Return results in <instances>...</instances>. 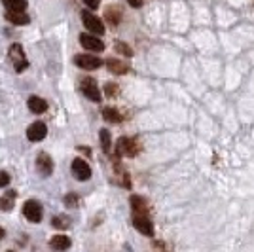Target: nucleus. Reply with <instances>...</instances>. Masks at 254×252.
<instances>
[{"label": "nucleus", "instance_id": "obj_9", "mask_svg": "<svg viewBox=\"0 0 254 252\" xmlns=\"http://www.w3.org/2000/svg\"><path fill=\"white\" fill-rule=\"evenodd\" d=\"M80 44L89 52H103L105 50L103 40H99L95 34H80Z\"/></svg>", "mask_w": 254, "mask_h": 252}, {"label": "nucleus", "instance_id": "obj_11", "mask_svg": "<svg viewBox=\"0 0 254 252\" xmlns=\"http://www.w3.org/2000/svg\"><path fill=\"white\" fill-rule=\"evenodd\" d=\"M36 169H38V173L42 175V177H50L53 171V161L52 158L42 152V154H38V158H36Z\"/></svg>", "mask_w": 254, "mask_h": 252}, {"label": "nucleus", "instance_id": "obj_2", "mask_svg": "<svg viewBox=\"0 0 254 252\" xmlns=\"http://www.w3.org/2000/svg\"><path fill=\"white\" fill-rule=\"evenodd\" d=\"M10 59H11V63H13L15 72H23V70L29 66V63H27V57H25V52H23V48H21V44H11Z\"/></svg>", "mask_w": 254, "mask_h": 252}, {"label": "nucleus", "instance_id": "obj_6", "mask_svg": "<svg viewBox=\"0 0 254 252\" xmlns=\"http://www.w3.org/2000/svg\"><path fill=\"white\" fill-rule=\"evenodd\" d=\"M46 135H48V127H46V124H42V122H34V124L29 126V129H27V138L32 140V142H40V140L46 138Z\"/></svg>", "mask_w": 254, "mask_h": 252}, {"label": "nucleus", "instance_id": "obj_22", "mask_svg": "<svg viewBox=\"0 0 254 252\" xmlns=\"http://www.w3.org/2000/svg\"><path fill=\"white\" fill-rule=\"evenodd\" d=\"M68 224H70V220H68L66 216H55V218H53V226H55V228H59V230L68 228Z\"/></svg>", "mask_w": 254, "mask_h": 252}, {"label": "nucleus", "instance_id": "obj_3", "mask_svg": "<svg viewBox=\"0 0 254 252\" xmlns=\"http://www.w3.org/2000/svg\"><path fill=\"white\" fill-rule=\"evenodd\" d=\"M23 214H25V218L29 222H40L44 214L42 205L34 199L25 201V205H23Z\"/></svg>", "mask_w": 254, "mask_h": 252}, {"label": "nucleus", "instance_id": "obj_5", "mask_svg": "<svg viewBox=\"0 0 254 252\" xmlns=\"http://www.w3.org/2000/svg\"><path fill=\"white\" fill-rule=\"evenodd\" d=\"M82 21H84L85 29L89 32H93V34H103V32H105L103 21H101L97 15L89 13V11H82Z\"/></svg>", "mask_w": 254, "mask_h": 252}, {"label": "nucleus", "instance_id": "obj_1", "mask_svg": "<svg viewBox=\"0 0 254 252\" xmlns=\"http://www.w3.org/2000/svg\"><path fill=\"white\" fill-rule=\"evenodd\" d=\"M116 150L120 156H126V158H135L140 150V144H138L137 138H129V137H122L118 140Z\"/></svg>", "mask_w": 254, "mask_h": 252}, {"label": "nucleus", "instance_id": "obj_14", "mask_svg": "<svg viewBox=\"0 0 254 252\" xmlns=\"http://www.w3.org/2000/svg\"><path fill=\"white\" fill-rule=\"evenodd\" d=\"M106 66L112 74H126L129 72V64L124 63L122 59H108L106 61Z\"/></svg>", "mask_w": 254, "mask_h": 252}, {"label": "nucleus", "instance_id": "obj_30", "mask_svg": "<svg viewBox=\"0 0 254 252\" xmlns=\"http://www.w3.org/2000/svg\"><path fill=\"white\" fill-rule=\"evenodd\" d=\"M10 252H11V251H10Z\"/></svg>", "mask_w": 254, "mask_h": 252}, {"label": "nucleus", "instance_id": "obj_18", "mask_svg": "<svg viewBox=\"0 0 254 252\" xmlns=\"http://www.w3.org/2000/svg\"><path fill=\"white\" fill-rule=\"evenodd\" d=\"M105 17L108 23H112V25H118L120 23V19H122V11H120V8H106L105 11Z\"/></svg>", "mask_w": 254, "mask_h": 252}, {"label": "nucleus", "instance_id": "obj_10", "mask_svg": "<svg viewBox=\"0 0 254 252\" xmlns=\"http://www.w3.org/2000/svg\"><path fill=\"white\" fill-rule=\"evenodd\" d=\"M133 226H135V228H137V231H140L142 235H148V237H152V235H154V226H152V222H150L148 216L135 214V216H133Z\"/></svg>", "mask_w": 254, "mask_h": 252}, {"label": "nucleus", "instance_id": "obj_15", "mask_svg": "<svg viewBox=\"0 0 254 252\" xmlns=\"http://www.w3.org/2000/svg\"><path fill=\"white\" fill-rule=\"evenodd\" d=\"M6 19L10 23H13V25H27V23L31 21L25 11H8L6 13Z\"/></svg>", "mask_w": 254, "mask_h": 252}, {"label": "nucleus", "instance_id": "obj_19", "mask_svg": "<svg viewBox=\"0 0 254 252\" xmlns=\"http://www.w3.org/2000/svg\"><path fill=\"white\" fill-rule=\"evenodd\" d=\"M103 118H105L106 122H110V124H120V122H122L120 112H118L116 108H110V106L103 110Z\"/></svg>", "mask_w": 254, "mask_h": 252}, {"label": "nucleus", "instance_id": "obj_17", "mask_svg": "<svg viewBox=\"0 0 254 252\" xmlns=\"http://www.w3.org/2000/svg\"><path fill=\"white\" fill-rule=\"evenodd\" d=\"M2 4L8 11H25L27 8V0H2Z\"/></svg>", "mask_w": 254, "mask_h": 252}, {"label": "nucleus", "instance_id": "obj_26", "mask_svg": "<svg viewBox=\"0 0 254 252\" xmlns=\"http://www.w3.org/2000/svg\"><path fill=\"white\" fill-rule=\"evenodd\" d=\"M10 184V175L6 171H0V188H6Z\"/></svg>", "mask_w": 254, "mask_h": 252}, {"label": "nucleus", "instance_id": "obj_21", "mask_svg": "<svg viewBox=\"0 0 254 252\" xmlns=\"http://www.w3.org/2000/svg\"><path fill=\"white\" fill-rule=\"evenodd\" d=\"M101 144L105 152H110V133L106 129H101Z\"/></svg>", "mask_w": 254, "mask_h": 252}, {"label": "nucleus", "instance_id": "obj_27", "mask_svg": "<svg viewBox=\"0 0 254 252\" xmlns=\"http://www.w3.org/2000/svg\"><path fill=\"white\" fill-rule=\"evenodd\" d=\"M85 6L87 8H91V10H97L99 8V4H101V0H84Z\"/></svg>", "mask_w": 254, "mask_h": 252}, {"label": "nucleus", "instance_id": "obj_7", "mask_svg": "<svg viewBox=\"0 0 254 252\" xmlns=\"http://www.w3.org/2000/svg\"><path fill=\"white\" fill-rule=\"evenodd\" d=\"M74 63L78 64L80 68H84V70H95V68H99V66L103 64V61L97 59L95 55H76Z\"/></svg>", "mask_w": 254, "mask_h": 252}, {"label": "nucleus", "instance_id": "obj_23", "mask_svg": "<svg viewBox=\"0 0 254 252\" xmlns=\"http://www.w3.org/2000/svg\"><path fill=\"white\" fill-rule=\"evenodd\" d=\"M116 52L122 53V55H126V57H131V55H133V50H131L126 42H116Z\"/></svg>", "mask_w": 254, "mask_h": 252}, {"label": "nucleus", "instance_id": "obj_28", "mask_svg": "<svg viewBox=\"0 0 254 252\" xmlns=\"http://www.w3.org/2000/svg\"><path fill=\"white\" fill-rule=\"evenodd\" d=\"M127 2H129V4H131V6H133V8H140V6H142V2H144V0H127Z\"/></svg>", "mask_w": 254, "mask_h": 252}, {"label": "nucleus", "instance_id": "obj_12", "mask_svg": "<svg viewBox=\"0 0 254 252\" xmlns=\"http://www.w3.org/2000/svg\"><path fill=\"white\" fill-rule=\"evenodd\" d=\"M27 105H29V110L34 112V114H44L48 110V103L44 101L42 97H36V95H32Z\"/></svg>", "mask_w": 254, "mask_h": 252}, {"label": "nucleus", "instance_id": "obj_13", "mask_svg": "<svg viewBox=\"0 0 254 252\" xmlns=\"http://www.w3.org/2000/svg\"><path fill=\"white\" fill-rule=\"evenodd\" d=\"M131 209H133L135 214L146 216V214H148V203L142 199L140 195H133V197H131Z\"/></svg>", "mask_w": 254, "mask_h": 252}, {"label": "nucleus", "instance_id": "obj_16", "mask_svg": "<svg viewBox=\"0 0 254 252\" xmlns=\"http://www.w3.org/2000/svg\"><path fill=\"white\" fill-rule=\"evenodd\" d=\"M50 245H52V249H55V251L63 252L70 247V239L66 235H55V237H52Z\"/></svg>", "mask_w": 254, "mask_h": 252}, {"label": "nucleus", "instance_id": "obj_25", "mask_svg": "<svg viewBox=\"0 0 254 252\" xmlns=\"http://www.w3.org/2000/svg\"><path fill=\"white\" fill-rule=\"evenodd\" d=\"M105 93L108 95V97H116V95H118V85L108 82V84L105 85Z\"/></svg>", "mask_w": 254, "mask_h": 252}, {"label": "nucleus", "instance_id": "obj_24", "mask_svg": "<svg viewBox=\"0 0 254 252\" xmlns=\"http://www.w3.org/2000/svg\"><path fill=\"white\" fill-rule=\"evenodd\" d=\"M64 205H66V207H76V205H78V195H76V193H68V195L64 197Z\"/></svg>", "mask_w": 254, "mask_h": 252}, {"label": "nucleus", "instance_id": "obj_8", "mask_svg": "<svg viewBox=\"0 0 254 252\" xmlns=\"http://www.w3.org/2000/svg\"><path fill=\"white\" fill-rule=\"evenodd\" d=\"M72 175L78 180H89L91 179V167L87 165V161L78 158L72 161Z\"/></svg>", "mask_w": 254, "mask_h": 252}, {"label": "nucleus", "instance_id": "obj_20", "mask_svg": "<svg viewBox=\"0 0 254 252\" xmlns=\"http://www.w3.org/2000/svg\"><path fill=\"white\" fill-rule=\"evenodd\" d=\"M13 199H15V191H10L8 195H4L0 199V209L2 210H10L13 207Z\"/></svg>", "mask_w": 254, "mask_h": 252}, {"label": "nucleus", "instance_id": "obj_4", "mask_svg": "<svg viewBox=\"0 0 254 252\" xmlns=\"http://www.w3.org/2000/svg\"><path fill=\"white\" fill-rule=\"evenodd\" d=\"M82 93L89 99V101H93V103H99L101 101V89H99V85L93 78H84L82 80Z\"/></svg>", "mask_w": 254, "mask_h": 252}, {"label": "nucleus", "instance_id": "obj_29", "mask_svg": "<svg viewBox=\"0 0 254 252\" xmlns=\"http://www.w3.org/2000/svg\"><path fill=\"white\" fill-rule=\"evenodd\" d=\"M2 237H4V230H2V228H0V239H2Z\"/></svg>", "mask_w": 254, "mask_h": 252}]
</instances>
